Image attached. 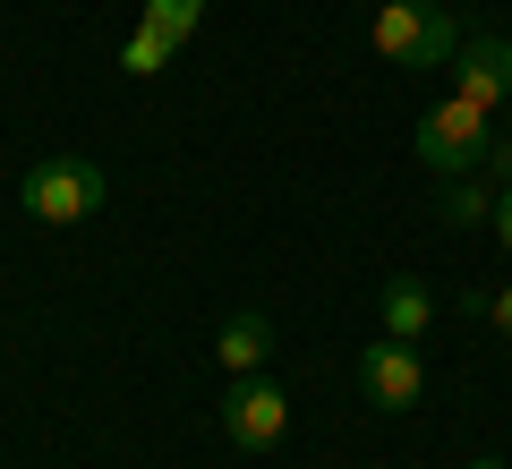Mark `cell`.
<instances>
[{
    "instance_id": "7c38bea8",
    "label": "cell",
    "mask_w": 512,
    "mask_h": 469,
    "mask_svg": "<svg viewBox=\"0 0 512 469\" xmlns=\"http://www.w3.org/2000/svg\"><path fill=\"white\" fill-rule=\"evenodd\" d=\"M487 163H495V180L512 188V137H504V128H495V145H487Z\"/></svg>"
},
{
    "instance_id": "ba28073f",
    "label": "cell",
    "mask_w": 512,
    "mask_h": 469,
    "mask_svg": "<svg viewBox=\"0 0 512 469\" xmlns=\"http://www.w3.org/2000/svg\"><path fill=\"white\" fill-rule=\"evenodd\" d=\"M427 325H436V299H427V282L393 273V282H384V333H393V342H419Z\"/></svg>"
},
{
    "instance_id": "30bf717a",
    "label": "cell",
    "mask_w": 512,
    "mask_h": 469,
    "mask_svg": "<svg viewBox=\"0 0 512 469\" xmlns=\"http://www.w3.org/2000/svg\"><path fill=\"white\" fill-rule=\"evenodd\" d=\"M436 214L453 222V231H470V222H495V197H487V188H478V180H444Z\"/></svg>"
},
{
    "instance_id": "7a4b0ae2",
    "label": "cell",
    "mask_w": 512,
    "mask_h": 469,
    "mask_svg": "<svg viewBox=\"0 0 512 469\" xmlns=\"http://www.w3.org/2000/svg\"><path fill=\"white\" fill-rule=\"evenodd\" d=\"M487 145H495V111H478L470 94H444L419 120V163L436 171V180H470V171L487 163Z\"/></svg>"
},
{
    "instance_id": "8fae6325",
    "label": "cell",
    "mask_w": 512,
    "mask_h": 469,
    "mask_svg": "<svg viewBox=\"0 0 512 469\" xmlns=\"http://www.w3.org/2000/svg\"><path fill=\"white\" fill-rule=\"evenodd\" d=\"M146 18L163 26V35L188 43V35H197V18H205V0H146Z\"/></svg>"
},
{
    "instance_id": "9c48e42d",
    "label": "cell",
    "mask_w": 512,
    "mask_h": 469,
    "mask_svg": "<svg viewBox=\"0 0 512 469\" xmlns=\"http://www.w3.org/2000/svg\"><path fill=\"white\" fill-rule=\"evenodd\" d=\"M171 52H180V35H163V26L146 18L137 35L120 43V69H128V77H154V69H171Z\"/></svg>"
},
{
    "instance_id": "9a60e30c",
    "label": "cell",
    "mask_w": 512,
    "mask_h": 469,
    "mask_svg": "<svg viewBox=\"0 0 512 469\" xmlns=\"http://www.w3.org/2000/svg\"><path fill=\"white\" fill-rule=\"evenodd\" d=\"M470 469H504V461H470Z\"/></svg>"
},
{
    "instance_id": "3957f363",
    "label": "cell",
    "mask_w": 512,
    "mask_h": 469,
    "mask_svg": "<svg viewBox=\"0 0 512 469\" xmlns=\"http://www.w3.org/2000/svg\"><path fill=\"white\" fill-rule=\"evenodd\" d=\"M18 205H26L35 222H86L94 205H103V171H94L86 154H52V163L26 171Z\"/></svg>"
},
{
    "instance_id": "4fadbf2b",
    "label": "cell",
    "mask_w": 512,
    "mask_h": 469,
    "mask_svg": "<svg viewBox=\"0 0 512 469\" xmlns=\"http://www.w3.org/2000/svg\"><path fill=\"white\" fill-rule=\"evenodd\" d=\"M487 316H495V333H504V342H512V282H504V290H495V299H487Z\"/></svg>"
},
{
    "instance_id": "5b68a950",
    "label": "cell",
    "mask_w": 512,
    "mask_h": 469,
    "mask_svg": "<svg viewBox=\"0 0 512 469\" xmlns=\"http://www.w3.org/2000/svg\"><path fill=\"white\" fill-rule=\"evenodd\" d=\"M359 384H367V401H376V410H419V401H427V359H419L410 342H393V333H384V342L359 350Z\"/></svg>"
},
{
    "instance_id": "5bb4252c",
    "label": "cell",
    "mask_w": 512,
    "mask_h": 469,
    "mask_svg": "<svg viewBox=\"0 0 512 469\" xmlns=\"http://www.w3.org/2000/svg\"><path fill=\"white\" fill-rule=\"evenodd\" d=\"M495 239L512 248V188H495Z\"/></svg>"
},
{
    "instance_id": "277c9868",
    "label": "cell",
    "mask_w": 512,
    "mask_h": 469,
    "mask_svg": "<svg viewBox=\"0 0 512 469\" xmlns=\"http://www.w3.org/2000/svg\"><path fill=\"white\" fill-rule=\"evenodd\" d=\"M222 435H231L239 452L282 444V435H291V393H282V384H265V376H239V393L222 401Z\"/></svg>"
},
{
    "instance_id": "52a82bcc",
    "label": "cell",
    "mask_w": 512,
    "mask_h": 469,
    "mask_svg": "<svg viewBox=\"0 0 512 469\" xmlns=\"http://www.w3.org/2000/svg\"><path fill=\"white\" fill-rule=\"evenodd\" d=\"M214 359H222V376H256V367L274 359V325H265V316H231V325H222V342H214Z\"/></svg>"
},
{
    "instance_id": "8992f818",
    "label": "cell",
    "mask_w": 512,
    "mask_h": 469,
    "mask_svg": "<svg viewBox=\"0 0 512 469\" xmlns=\"http://www.w3.org/2000/svg\"><path fill=\"white\" fill-rule=\"evenodd\" d=\"M453 94H470L478 111H495V103L512 94V43H504V35H470V43L453 52Z\"/></svg>"
},
{
    "instance_id": "6da1fadb",
    "label": "cell",
    "mask_w": 512,
    "mask_h": 469,
    "mask_svg": "<svg viewBox=\"0 0 512 469\" xmlns=\"http://www.w3.org/2000/svg\"><path fill=\"white\" fill-rule=\"evenodd\" d=\"M367 43H376V60H393V69H453L461 35L444 9H427V0H384L376 26H367Z\"/></svg>"
}]
</instances>
